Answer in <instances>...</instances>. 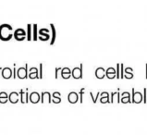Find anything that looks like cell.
I'll list each match as a JSON object with an SVG mask.
<instances>
[{
  "instance_id": "obj_3",
  "label": "cell",
  "mask_w": 147,
  "mask_h": 135,
  "mask_svg": "<svg viewBox=\"0 0 147 135\" xmlns=\"http://www.w3.org/2000/svg\"><path fill=\"white\" fill-rule=\"evenodd\" d=\"M132 100L131 102L132 103H135V104H139L141 102L144 101V97H142V95L141 92H135L134 88H132Z\"/></svg>"
},
{
  "instance_id": "obj_35",
  "label": "cell",
  "mask_w": 147,
  "mask_h": 135,
  "mask_svg": "<svg viewBox=\"0 0 147 135\" xmlns=\"http://www.w3.org/2000/svg\"><path fill=\"white\" fill-rule=\"evenodd\" d=\"M145 66H146V75H145V78H146V79H147V63H146V65H145Z\"/></svg>"
},
{
  "instance_id": "obj_33",
  "label": "cell",
  "mask_w": 147,
  "mask_h": 135,
  "mask_svg": "<svg viewBox=\"0 0 147 135\" xmlns=\"http://www.w3.org/2000/svg\"><path fill=\"white\" fill-rule=\"evenodd\" d=\"M61 69H62V68H56V74H55V77H56L57 79L58 78V71H61Z\"/></svg>"
},
{
  "instance_id": "obj_28",
  "label": "cell",
  "mask_w": 147,
  "mask_h": 135,
  "mask_svg": "<svg viewBox=\"0 0 147 135\" xmlns=\"http://www.w3.org/2000/svg\"><path fill=\"white\" fill-rule=\"evenodd\" d=\"M39 78L40 79H42L43 78V64H40V66H39Z\"/></svg>"
},
{
  "instance_id": "obj_11",
  "label": "cell",
  "mask_w": 147,
  "mask_h": 135,
  "mask_svg": "<svg viewBox=\"0 0 147 135\" xmlns=\"http://www.w3.org/2000/svg\"><path fill=\"white\" fill-rule=\"evenodd\" d=\"M106 76L108 79H114L116 77V69L113 67H109L106 69Z\"/></svg>"
},
{
  "instance_id": "obj_20",
  "label": "cell",
  "mask_w": 147,
  "mask_h": 135,
  "mask_svg": "<svg viewBox=\"0 0 147 135\" xmlns=\"http://www.w3.org/2000/svg\"><path fill=\"white\" fill-rule=\"evenodd\" d=\"M32 39L36 41L38 39V35H37V25L34 24V25H32Z\"/></svg>"
},
{
  "instance_id": "obj_31",
  "label": "cell",
  "mask_w": 147,
  "mask_h": 135,
  "mask_svg": "<svg viewBox=\"0 0 147 135\" xmlns=\"http://www.w3.org/2000/svg\"><path fill=\"white\" fill-rule=\"evenodd\" d=\"M29 93H28V89L26 90V93H25V103H28L29 102Z\"/></svg>"
},
{
  "instance_id": "obj_29",
  "label": "cell",
  "mask_w": 147,
  "mask_h": 135,
  "mask_svg": "<svg viewBox=\"0 0 147 135\" xmlns=\"http://www.w3.org/2000/svg\"><path fill=\"white\" fill-rule=\"evenodd\" d=\"M146 91H147L146 88H144V96H142V97H144V103H146V102H147V95H146Z\"/></svg>"
},
{
  "instance_id": "obj_8",
  "label": "cell",
  "mask_w": 147,
  "mask_h": 135,
  "mask_svg": "<svg viewBox=\"0 0 147 135\" xmlns=\"http://www.w3.org/2000/svg\"><path fill=\"white\" fill-rule=\"evenodd\" d=\"M2 76H3V78H5V79H9V78L12 76V71H11V69L9 68V67H5V68H3V69H2Z\"/></svg>"
},
{
  "instance_id": "obj_25",
  "label": "cell",
  "mask_w": 147,
  "mask_h": 135,
  "mask_svg": "<svg viewBox=\"0 0 147 135\" xmlns=\"http://www.w3.org/2000/svg\"><path fill=\"white\" fill-rule=\"evenodd\" d=\"M20 102H22V104L25 103V100H24V91L23 90H20Z\"/></svg>"
},
{
  "instance_id": "obj_13",
  "label": "cell",
  "mask_w": 147,
  "mask_h": 135,
  "mask_svg": "<svg viewBox=\"0 0 147 135\" xmlns=\"http://www.w3.org/2000/svg\"><path fill=\"white\" fill-rule=\"evenodd\" d=\"M100 102L102 104H106V103H110L109 101V93L107 92H103L100 93Z\"/></svg>"
},
{
  "instance_id": "obj_5",
  "label": "cell",
  "mask_w": 147,
  "mask_h": 135,
  "mask_svg": "<svg viewBox=\"0 0 147 135\" xmlns=\"http://www.w3.org/2000/svg\"><path fill=\"white\" fill-rule=\"evenodd\" d=\"M120 102H122L123 104L131 103V93H129V92H124V93H121V95H120Z\"/></svg>"
},
{
  "instance_id": "obj_15",
  "label": "cell",
  "mask_w": 147,
  "mask_h": 135,
  "mask_svg": "<svg viewBox=\"0 0 147 135\" xmlns=\"http://www.w3.org/2000/svg\"><path fill=\"white\" fill-rule=\"evenodd\" d=\"M124 77L126 79H131V78H133V69L129 67L126 68L124 72Z\"/></svg>"
},
{
  "instance_id": "obj_23",
  "label": "cell",
  "mask_w": 147,
  "mask_h": 135,
  "mask_svg": "<svg viewBox=\"0 0 147 135\" xmlns=\"http://www.w3.org/2000/svg\"><path fill=\"white\" fill-rule=\"evenodd\" d=\"M84 90L85 88H82L81 89V92H80V98H81V100H80V102H81V104H82L83 102V93H84Z\"/></svg>"
},
{
  "instance_id": "obj_4",
  "label": "cell",
  "mask_w": 147,
  "mask_h": 135,
  "mask_svg": "<svg viewBox=\"0 0 147 135\" xmlns=\"http://www.w3.org/2000/svg\"><path fill=\"white\" fill-rule=\"evenodd\" d=\"M28 64H25V67H20L18 69L17 71V75L20 79H25L28 77Z\"/></svg>"
},
{
  "instance_id": "obj_1",
  "label": "cell",
  "mask_w": 147,
  "mask_h": 135,
  "mask_svg": "<svg viewBox=\"0 0 147 135\" xmlns=\"http://www.w3.org/2000/svg\"><path fill=\"white\" fill-rule=\"evenodd\" d=\"M12 31V27L8 24H3L0 26V39L3 41H8L12 38L13 34H7V32Z\"/></svg>"
},
{
  "instance_id": "obj_2",
  "label": "cell",
  "mask_w": 147,
  "mask_h": 135,
  "mask_svg": "<svg viewBox=\"0 0 147 135\" xmlns=\"http://www.w3.org/2000/svg\"><path fill=\"white\" fill-rule=\"evenodd\" d=\"M82 67H83V65L81 64L80 67H75L72 71H71V76H72L74 79H81V78H82Z\"/></svg>"
},
{
  "instance_id": "obj_21",
  "label": "cell",
  "mask_w": 147,
  "mask_h": 135,
  "mask_svg": "<svg viewBox=\"0 0 147 135\" xmlns=\"http://www.w3.org/2000/svg\"><path fill=\"white\" fill-rule=\"evenodd\" d=\"M32 25L31 24H28L27 26V40L31 41L32 40Z\"/></svg>"
},
{
  "instance_id": "obj_17",
  "label": "cell",
  "mask_w": 147,
  "mask_h": 135,
  "mask_svg": "<svg viewBox=\"0 0 147 135\" xmlns=\"http://www.w3.org/2000/svg\"><path fill=\"white\" fill-rule=\"evenodd\" d=\"M117 97V102L119 103L120 102V93H119V89H117V92H114L111 93V103H114L115 102V98Z\"/></svg>"
},
{
  "instance_id": "obj_26",
  "label": "cell",
  "mask_w": 147,
  "mask_h": 135,
  "mask_svg": "<svg viewBox=\"0 0 147 135\" xmlns=\"http://www.w3.org/2000/svg\"><path fill=\"white\" fill-rule=\"evenodd\" d=\"M119 69H120V64L117 63V71H116V77L117 79H119L120 78V75H119Z\"/></svg>"
},
{
  "instance_id": "obj_34",
  "label": "cell",
  "mask_w": 147,
  "mask_h": 135,
  "mask_svg": "<svg viewBox=\"0 0 147 135\" xmlns=\"http://www.w3.org/2000/svg\"><path fill=\"white\" fill-rule=\"evenodd\" d=\"M17 69H16V68H14L13 69V78H16L17 77Z\"/></svg>"
},
{
  "instance_id": "obj_32",
  "label": "cell",
  "mask_w": 147,
  "mask_h": 135,
  "mask_svg": "<svg viewBox=\"0 0 147 135\" xmlns=\"http://www.w3.org/2000/svg\"><path fill=\"white\" fill-rule=\"evenodd\" d=\"M120 69H121L120 78H124V68H123V64H120Z\"/></svg>"
},
{
  "instance_id": "obj_14",
  "label": "cell",
  "mask_w": 147,
  "mask_h": 135,
  "mask_svg": "<svg viewBox=\"0 0 147 135\" xmlns=\"http://www.w3.org/2000/svg\"><path fill=\"white\" fill-rule=\"evenodd\" d=\"M28 77L30 79H34V78H39V72H38V69L35 67H32L30 69V73H29Z\"/></svg>"
},
{
  "instance_id": "obj_30",
  "label": "cell",
  "mask_w": 147,
  "mask_h": 135,
  "mask_svg": "<svg viewBox=\"0 0 147 135\" xmlns=\"http://www.w3.org/2000/svg\"><path fill=\"white\" fill-rule=\"evenodd\" d=\"M39 32H45V34H49V30L47 29V28H42V29L39 30Z\"/></svg>"
},
{
  "instance_id": "obj_27",
  "label": "cell",
  "mask_w": 147,
  "mask_h": 135,
  "mask_svg": "<svg viewBox=\"0 0 147 135\" xmlns=\"http://www.w3.org/2000/svg\"><path fill=\"white\" fill-rule=\"evenodd\" d=\"M14 37L16 40L18 41H22L25 39V37H26V35H14Z\"/></svg>"
},
{
  "instance_id": "obj_6",
  "label": "cell",
  "mask_w": 147,
  "mask_h": 135,
  "mask_svg": "<svg viewBox=\"0 0 147 135\" xmlns=\"http://www.w3.org/2000/svg\"><path fill=\"white\" fill-rule=\"evenodd\" d=\"M78 99H79V95L76 93V92H70L68 95V100L69 103L71 104H75L78 102Z\"/></svg>"
},
{
  "instance_id": "obj_12",
  "label": "cell",
  "mask_w": 147,
  "mask_h": 135,
  "mask_svg": "<svg viewBox=\"0 0 147 135\" xmlns=\"http://www.w3.org/2000/svg\"><path fill=\"white\" fill-rule=\"evenodd\" d=\"M8 100H9L10 103L12 104H16L17 102L19 101V93L17 92H12L9 93L8 95Z\"/></svg>"
},
{
  "instance_id": "obj_18",
  "label": "cell",
  "mask_w": 147,
  "mask_h": 135,
  "mask_svg": "<svg viewBox=\"0 0 147 135\" xmlns=\"http://www.w3.org/2000/svg\"><path fill=\"white\" fill-rule=\"evenodd\" d=\"M50 27H51V30H52V37H51V42H50V44H54L55 43V40H56L57 37V32H56V28H55L54 24H50Z\"/></svg>"
},
{
  "instance_id": "obj_10",
  "label": "cell",
  "mask_w": 147,
  "mask_h": 135,
  "mask_svg": "<svg viewBox=\"0 0 147 135\" xmlns=\"http://www.w3.org/2000/svg\"><path fill=\"white\" fill-rule=\"evenodd\" d=\"M71 76V71L69 67H64L61 69V77L63 79H69Z\"/></svg>"
},
{
  "instance_id": "obj_36",
  "label": "cell",
  "mask_w": 147,
  "mask_h": 135,
  "mask_svg": "<svg viewBox=\"0 0 147 135\" xmlns=\"http://www.w3.org/2000/svg\"><path fill=\"white\" fill-rule=\"evenodd\" d=\"M2 69H3V68H1V67H0V71H2Z\"/></svg>"
},
{
  "instance_id": "obj_9",
  "label": "cell",
  "mask_w": 147,
  "mask_h": 135,
  "mask_svg": "<svg viewBox=\"0 0 147 135\" xmlns=\"http://www.w3.org/2000/svg\"><path fill=\"white\" fill-rule=\"evenodd\" d=\"M106 76V69L103 67H98L95 69V77L98 78V79H103V78Z\"/></svg>"
},
{
  "instance_id": "obj_24",
  "label": "cell",
  "mask_w": 147,
  "mask_h": 135,
  "mask_svg": "<svg viewBox=\"0 0 147 135\" xmlns=\"http://www.w3.org/2000/svg\"><path fill=\"white\" fill-rule=\"evenodd\" d=\"M90 95H91V97L93 98V102L94 103H96V101H97V99H98V96L100 95V93H97V95H96V96H94V95H93V93H90Z\"/></svg>"
},
{
  "instance_id": "obj_22",
  "label": "cell",
  "mask_w": 147,
  "mask_h": 135,
  "mask_svg": "<svg viewBox=\"0 0 147 135\" xmlns=\"http://www.w3.org/2000/svg\"><path fill=\"white\" fill-rule=\"evenodd\" d=\"M13 35H26V32H25L23 29L22 28H19L14 32V34Z\"/></svg>"
},
{
  "instance_id": "obj_19",
  "label": "cell",
  "mask_w": 147,
  "mask_h": 135,
  "mask_svg": "<svg viewBox=\"0 0 147 135\" xmlns=\"http://www.w3.org/2000/svg\"><path fill=\"white\" fill-rule=\"evenodd\" d=\"M8 99V95L6 92H1L0 93V103L1 104H6Z\"/></svg>"
},
{
  "instance_id": "obj_16",
  "label": "cell",
  "mask_w": 147,
  "mask_h": 135,
  "mask_svg": "<svg viewBox=\"0 0 147 135\" xmlns=\"http://www.w3.org/2000/svg\"><path fill=\"white\" fill-rule=\"evenodd\" d=\"M61 95H60V93H58V92H55L53 95H52V102L55 104H58V103H60L61 102Z\"/></svg>"
},
{
  "instance_id": "obj_7",
  "label": "cell",
  "mask_w": 147,
  "mask_h": 135,
  "mask_svg": "<svg viewBox=\"0 0 147 135\" xmlns=\"http://www.w3.org/2000/svg\"><path fill=\"white\" fill-rule=\"evenodd\" d=\"M29 98H30V101L33 104H36L41 100V96L37 92H32L30 95H29Z\"/></svg>"
}]
</instances>
